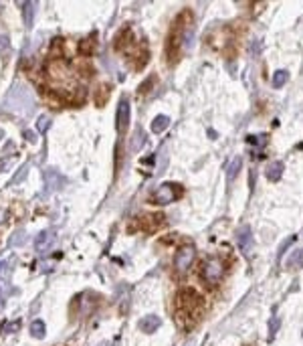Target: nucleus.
<instances>
[{
  "mask_svg": "<svg viewBox=\"0 0 303 346\" xmlns=\"http://www.w3.org/2000/svg\"><path fill=\"white\" fill-rule=\"evenodd\" d=\"M4 108L8 112H12V114H31L35 110L33 93L24 85H14L12 91L6 97V106Z\"/></svg>",
  "mask_w": 303,
  "mask_h": 346,
  "instance_id": "7ed1b4c3",
  "label": "nucleus"
},
{
  "mask_svg": "<svg viewBox=\"0 0 303 346\" xmlns=\"http://www.w3.org/2000/svg\"><path fill=\"white\" fill-rule=\"evenodd\" d=\"M8 49H10L8 39H6L4 35H0V55H6V53H8Z\"/></svg>",
  "mask_w": 303,
  "mask_h": 346,
  "instance_id": "b1692460",
  "label": "nucleus"
},
{
  "mask_svg": "<svg viewBox=\"0 0 303 346\" xmlns=\"http://www.w3.org/2000/svg\"><path fill=\"white\" fill-rule=\"evenodd\" d=\"M24 241H27V233H24V231H16L12 237H10V247H20Z\"/></svg>",
  "mask_w": 303,
  "mask_h": 346,
  "instance_id": "412c9836",
  "label": "nucleus"
},
{
  "mask_svg": "<svg viewBox=\"0 0 303 346\" xmlns=\"http://www.w3.org/2000/svg\"><path fill=\"white\" fill-rule=\"evenodd\" d=\"M4 166H6V160H0V170H4Z\"/></svg>",
  "mask_w": 303,
  "mask_h": 346,
  "instance_id": "c756f323",
  "label": "nucleus"
},
{
  "mask_svg": "<svg viewBox=\"0 0 303 346\" xmlns=\"http://www.w3.org/2000/svg\"><path fill=\"white\" fill-rule=\"evenodd\" d=\"M160 324H162V320H160L156 314H150V316H146L142 322H140V328H142L144 332L152 334V332H156V330L160 328Z\"/></svg>",
  "mask_w": 303,
  "mask_h": 346,
  "instance_id": "9b49d317",
  "label": "nucleus"
},
{
  "mask_svg": "<svg viewBox=\"0 0 303 346\" xmlns=\"http://www.w3.org/2000/svg\"><path fill=\"white\" fill-rule=\"evenodd\" d=\"M130 115H132V108H130L128 100H125V97H121L119 104H117V114H115V128H117L119 134H121L125 128H128Z\"/></svg>",
  "mask_w": 303,
  "mask_h": 346,
  "instance_id": "0eeeda50",
  "label": "nucleus"
},
{
  "mask_svg": "<svg viewBox=\"0 0 303 346\" xmlns=\"http://www.w3.org/2000/svg\"><path fill=\"white\" fill-rule=\"evenodd\" d=\"M2 308H4V300H2V298H0V310H2Z\"/></svg>",
  "mask_w": 303,
  "mask_h": 346,
  "instance_id": "7c9ffc66",
  "label": "nucleus"
},
{
  "mask_svg": "<svg viewBox=\"0 0 303 346\" xmlns=\"http://www.w3.org/2000/svg\"><path fill=\"white\" fill-rule=\"evenodd\" d=\"M2 136H4V132H2V130H0V138H2Z\"/></svg>",
  "mask_w": 303,
  "mask_h": 346,
  "instance_id": "2f4dec72",
  "label": "nucleus"
},
{
  "mask_svg": "<svg viewBox=\"0 0 303 346\" xmlns=\"http://www.w3.org/2000/svg\"><path fill=\"white\" fill-rule=\"evenodd\" d=\"M49 126H50V117H47V115L39 117V121H37V128H39L41 132H45V130H47Z\"/></svg>",
  "mask_w": 303,
  "mask_h": 346,
  "instance_id": "5701e85b",
  "label": "nucleus"
},
{
  "mask_svg": "<svg viewBox=\"0 0 303 346\" xmlns=\"http://www.w3.org/2000/svg\"><path fill=\"white\" fill-rule=\"evenodd\" d=\"M287 265L289 267H303V247L291 253V257L287 259Z\"/></svg>",
  "mask_w": 303,
  "mask_h": 346,
  "instance_id": "a211bd4d",
  "label": "nucleus"
},
{
  "mask_svg": "<svg viewBox=\"0 0 303 346\" xmlns=\"http://www.w3.org/2000/svg\"><path fill=\"white\" fill-rule=\"evenodd\" d=\"M202 312H204V302H202V298L194 289L186 288L178 291V295H176V308H174V320L182 330L188 332L192 326H196Z\"/></svg>",
  "mask_w": 303,
  "mask_h": 346,
  "instance_id": "f257e3e1",
  "label": "nucleus"
},
{
  "mask_svg": "<svg viewBox=\"0 0 303 346\" xmlns=\"http://www.w3.org/2000/svg\"><path fill=\"white\" fill-rule=\"evenodd\" d=\"M224 274H226V263L220 257L206 259L204 263H202V269H200V278H202V282H204L206 286L220 284L222 278H224Z\"/></svg>",
  "mask_w": 303,
  "mask_h": 346,
  "instance_id": "20e7f679",
  "label": "nucleus"
},
{
  "mask_svg": "<svg viewBox=\"0 0 303 346\" xmlns=\"http://www.w3.org/2000/svg\"><path fill=\"white\" fill-rule=\"evenodd\" d=\"M241 168H243V158H233L231 160V164L229 166H226V180H229V182H233L235 178H237V174H239V172H241Z\"/></svg>",
  "mask_w": 303,
  "mask_h": 346,
  "instance_id": "4468645a",
  "label": "nucleus"
},
{
  "mask_svg": "<svg viewBox=\"0 0 303 346\" xmlns=\"http://www.w3.org/2000/svg\"><path fill=\"white\" fill-rule=\"evenodd\" d=\"M6 271V261H0V276H2Z\"/></svg>",
  "mask_w": 303,
  "mask_h": 346,
  "instance_id": "cd10ccee",
  "label": "nucleus"
},
{
  "mask_svg": "<svg viewBox=\"0 0 303 346\" xmlns=\"http://www.w3.org/2000/svg\"><path fill=\"white\" fill-rule=\"evenodd\" d=\"M265 174H267V178H269L271 182H277V180L281 178V174H283V162H279V160H277V162H271V164L267 166V172H265Z\"/></svg>",
  "mask_w": 303,
  "mask_h": 346,
  "instance_id": "ddd939ff",
  "label": "nucleus"
},
{
  "mask_svg": "<svg viewBox=\"0 0 303 346\" xmlns=\"http://www.w3.org/2000/svg\"><path fill=\"white\" fill-rule=\"evenodd\" d=\"M182 188L176 182H164L162 186H158L154 192L150 194V203L152 205H170L180 196Z\"/></svg>",
  "mask_w": 303,
  "mask_h": 346,
  "instance_id": "39448f33",
  "label": "nucleus"
},
{
  "mask_svg": "<svg viewBox=\"0 0 303 346\" xmlns=\"http://www.w3.org/2000/svg\"><path fill=\"white\" fill-rule=\"evenodd\" d=\"M63 184H65V178L59 174L57 170H49V172H47V188H49V190L61 188Z\"/></svg>",
  "mask_w": 303,
  "mask_h": 346,
  "instance_id": "f8f14e48",
  "label": "nucleus"
},
{
  "mask_svg": "<svg viewBox=\"0 0 303 346\" xmlns=\"http://www.w3.org/2000/svg\"><path fill=\"white\" fill-rule=\"evenodd\" d=\"M31 334L35 336V338H45V322L43 320H35V322L31 324Z\"/></svg>",
  "mask_w": 303,
  "mask_h": 346,
  "instance_id": "6ab92c4d",
  "label": "nucleus"
},
{
  "mask_svg": "<svg viewBox=\"0 0 303 346\" xmlns=\"http://www.w3.org/2000/svg\"><path fill=\"white\" fill-rule=\"evenodd\" d=\"M4 215H6V213H4L2 209H0V225H2V223H4Z\"/></svg>",
  "mask_w": 303,
  "mask_h": 346,
  "instance_id": "c85d7f7f",
  "label": "nucleus"
},
{
  "mask_svg": "<svg viewBox=\"0 0 303 346\" xmlns=\"http://www.w3.org/2000/svg\"><path fill=\"white\" fill-rule=\"evenodd\" d=\"M194 257H196V249H194L192 245H184V247H180V249L176 251V257H174V269L178 271L180 276H184L186 271L192 267Z\"/></svg>",
  "mask_w": 303,
  "mask_h": 346,
  "instance_id": "423d86ee",
  "label": "nucleus"
},
{
  "mask_svg": "<svg viewBox=\"0 0 303 346\" xmlns=\"http://www.w3.org/2000/svg\"><path fill=\"white\" fill-rule=\"evenodd\" d=\"M27 172H29V164H24V166L20 168L18 174H14V178L10 180V184H18V182H22V180H24V176H27Z\"/></svg>",
  "mask_w": 303,
  "mask_h": 346,
  "instance_id": "4be33fe9",
  "label": "nucleus"
},
{
  "mask_svg": "<svg viewBox=\"0 0 303 346\" xmlns=\"http://www.w3.org/2000/svg\"><path fill=\"white\" fill-rule=\"evenodd\" d=\"M35 2H24V22H27V27L33 24V16H35Z\"/></svg>",
  "mask_w": 303,
  "mask_h": 346,
  "instance_id": "aec40b11",
  "label": "nucleus"
},
{
  "mask_svg": "<svg viewBox=\"0 0 303 346\" xmlns=\"http://www.w3.org/2000/svg\"><path fill=\"white\" fill-rule=\"evenodd\" d=\"M289 79V73L285 69H279V71H275V75H273V87H283Z\"/></svg>",
  "mask_w": 303,
  "mask_h": 346,
  "instance_id": "f3484780",
  "label": "nucleus"
},
{
  "mask_svg": "<svg viewBox=\"0 0 303 346\" xmlns=\"http://www.w3.org/2000/svg\"><path fill=\"white\" fill-rule=\"evenodd\" d=\"M277 328H279V320H271V334H269V340H273Z\"/></svg>",
  "mask_w": 303,
  "mask_h": 346,
  "instance_id": "bb28decb",
  "label": "nucleus"
},
{
  "mask_svg": "<svg viewBox=\"0 0 303 346\" xmlns=\"http://www.w3.org/2000/svg\"><path fill=\"white\" fill-rule=\"evenodd\" d=\"M24 140H27V142H33V144H37V134L33 132V130H24Z\"/></svg>",
  "mask_w": 303,
  "mask_h": 346,
  "instance_id": "a878e982",
  "label": "nucleus"
},
{
  "mask_svg": "<svg viewBox=\"0 0 303 346\" xmlns=\"http://www.w3.org/2000/svg\"><path fill=\"white\" fill-rule=\"evenodd\" d=\"M190 22H192L190 12H182L178 18L174 20L172 31L168 35V43H166V53H168L170 63H176V59L180 57L182 45H184V41H186V37L190 33Z\"/></svg>",
  "mask_w": 303,
  "mask_h": 346,
  "instance_id": "f03ea898",
  "label": "nucleus"
},
{
  "mask_svg": "<svg viewBox=\"0 0 303 346\" xmlns=\"http://www.w3.org/2000/svg\"><path fill=\"white\" fill-rule=\"evenodd\" d=\"M247 142H249V144H259V146H265V144H267V136H263V134H261V138L249 136V138H247Z\"/></svg>",
  "mask_w": 303,
  "mask_h": 346,
  "instance_id": "393cba45",
  "label": "nucleus"
},
{
  "mask_svg": "<svg viewBox=\"0 0 303 346\" xmlns=\"http://www.w3.org/2000/svg\"><path fill=\"white\" fill-rule=\"evenodd\" d=\"M160 225H164V215H144V217H138V221L132 225V229L156 231Z\"/></svg>",
  "mask_w": 303,
  "mask_h": 346,
  "instance_id": "6e6552de",
  "label": "nucleus"
},
{
  "mask_svg": "<svg viewBox=\"0 0 303 346\" xmlns=\"http://www.w3.org/2000/svg\"><path fill=\"white\" fill-rule=\"evenodd\" d=\"M53 243H55V233H53V231H43V233H39V237L35 239V249H37L39 253H45L47 249H50V247H53Z\"/></svg>",
  "mask_w": 303,
  "mask_h": 346,
  "instance_id": "9d476101",
  "label": "nucleus"
},
{
  "mask_svg": "<svg viewBox=\"0 0 303 346\" xmlns=\"http://www.w3.org/2000/svg\"><path fill=\"white\" fill-rule=\"evenodd\" d=\"M168 123H170V119H168L166 115H158L154 121H152V132H156V134L164 132V130L168 128Z\"/></svg>",
  "mask_w": 303,
  "mask_h": 346,
  "instance_id": "dca6fc26",
  "label": "nucleus"
},
{
  "mask_svg": "<svg viewBox=\"0 0 303 346\" xmlns=\"http://www.w3.org/2000/svg\"><path fill=\"white\" fill-rule=\"evenodd\" d=\"M93 51H95V37L91 35V37H87L79 43V53L81 55H93Z\"/></svg>",
  "mask_w": 303,
  "mask_h": 346,
  "instance_id": "2eb2a0df",
  "label": "nucleus"
},
{
  "mask_svg": "<svg viewBox=\"0 0 303 346\" xmlns=\"http://www.w3.org/2000/svg\"><path fill=\"white\" fill-rule=\"evenodd\" d=\"M237 243H239V249H241L245 255L251 253V249H252V233H251V229H249L247 225L241 227V229L237 231Z\"/></svg>",
  "mask_w": 303,
  "mask_h": 346,
  "instance_id": "1a4fd4ad",
  "label": "nucleus"
}]
</instances>
